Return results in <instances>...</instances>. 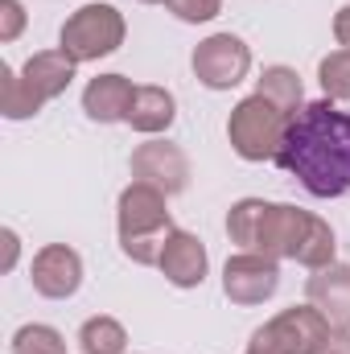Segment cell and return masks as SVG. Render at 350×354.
Wrapping results in <instances>:
<instances>
[{
	"label": "cell",
	"instance_id": "6da1fadb",
	"mask_svg": "<svg viewBox=\"0 0 350 354\" xmlns=\"http://www.w3.org/2000/svg\"><path fill=\"white\" fill-rule=\"evenodd\" d=\"M276 165L297 177L313 198H342L350 194V111L334 99L301 103L288 115Z\"/></svg>",
	"mask_w": 350,
	"mask_h": 354
},
{
	"label": "cell",
	"instance_id": "7a4b0ae2",
	"mask_svg": "<svg viewBox=\"0 0 350 354\" xmlns=\"http://www.w3.org/2000/svg\"><path fill=\"white\" fill-rule=\"evenodd\" d=\"M227 239L239 252L293 260L309 272L334 264L338 256V235L322 214H309L288 202H264V198H239L227 210Z\"/></svg>",
	"mask_w": 350,
	"mask_h": 354
},
{
	"label": "cell",
	"instance_id": "3957f363",
	"mask_svg": "<svg viewBox=\"0 0 350 354\" xmlns=\"http://www.w3.org/2000/svg\"><path fill=\"white\" fill-rule=\"evenodd\" d=\"M174 214H169V194L145 181H128L116 202V235L120 252L140 268H157L165 239L174 235Z\"/></svg>",
	"mask_w": 350,
	"mask_h": 354
},
{
	"label": "cell",
	"instance_id": "277c9868",
	"mask_svg": "<svg viewBox=\"0 0 350 354\" xmlns=\"http://www.w3.org/2000/svg\"><path fill=\"white\" fill-rule=\"evenodd\" d=\"M284 128H288V115L272 103V99H264V95H243L235 107H231V115H227V140H231V149H235V157L239 161H276V153H280V140H284Z\"/></svg>",
	"mask_w": 350,
	"mask_h": 354
},
{
	"label": "cell",
	"instance_id": "5b68a950",
	"mask_svg": "<svg viewBox=\"0 0 350 354\" xmlns=\"http://www.w3.org/2000/svg\"><path fill=\"white\" fill-rule=\"evenodd\" d=\"M128 37V21L116 4L107 0H95V4H83L75 8L62 29H58V46L83 66V62H99V58H111Z\"/></svg>",
	"mask_w": 350,
	"mask_h": 354
},
{
	"label": "cell",
	"instance_id": "8992f818",
	"mask_svg": "<svg viewBox=\"0 0 350 354\" xmlns=\"http://www.w3.org/2000/svg\"><path fill=\"white\" fill-rule=\"evenodd\" d=\"M334 326L313 309V305H293L268 317L260 330H252L248 354H313V346L330 334Z\"/></svg>",
	"mask_w": 350,
	"mask_h": 354
},
{
	"label": "cell",
	"instance_id": "52a82bcc",
	"mask_svg": "<svg viewBox=\"0 0 350 354\" xmlns=\"http://www.w3.org/2000/svg\"><path fill=\"white\" fill-rule=\"evenodd\" d=\"M190 66L206 91H231L252 75V46L239 33H210L194 46Z\"/></svg>",
	"mask_w": 350,
	"mask_h": 354
},
{
	"label": "cell",
	"instance_id": "ba28073f",
	"mask_svg": "<svg viewBox=\"0 0 350 354\" xmlns=\"http://www.w3.org/2000/svg\"><path fill=\"white\" fill-rule=\"evenodd\" d=\"M280 288V260L264 256V252H235L223 264V297L231 305H264L272 301Z\"/></svg>",
	"mask_w": 350,
	"mask_h": 354
},
{
	"label": "cell",
	"instance_id": "9c48e42d",
	"mask_svg": "<svg viewBox=\"0 0 350 354\" xmlns=\"http://www.w3.org/2000/svg\"><path fill=\"white\" fill-rule=\"evenodd\" d=\"M128 169H132V181L157 185V189L169 194V198L190 185V157L181 153V145L161 140V136H149L145 145H136Z\"/></svg>",
	"mask_w": 350,
	"mask_h": 354
},
{
	"label": "cell",
	"instance_id": "30bf717a",
	"mask_svg": "<svg viewBox=\"0 0 350 354\" xmlns=\"http://www.w3.org/2000/svg\"><path fill=\"white\" fill-rule=\"evenodd\" d=\"M33 292L46 301H71L83 288V256L71 243H46L29 264Z\"/></svg>",
	"mask_w": 350,
	"mask_h": 354
},
{
	"label": "cell",
	"instance_id": "8fae6325",
	"mask_svg": "<svg viewBox=\"0 0 350 354\" xmlns=\"http://www.w3.org/2000/svg\"><path fill=\"white\" fill-rule=\"evenodd\" d=\"M161 276L174 284V288H198L202 280H206V272H210V256H206V243L194 235V231H181L177 227L174 235L165 239V248H161Z\"/></svg>",
	"mask_w": 350,
	"mask_h": 354
},
{
	"label": "cell",
	"instance_id": "7c38bea8",
	"mask_svg": "<svg viewBox=\"0 0 350 354\" xmlns=\"http://www.w3.org/2000/svg\"><path fill=\"white\" fill-rule=\"evenodd\" d=\"M305 297L309 305L334 326V330H350V264H326L305 280Z\"/></svg>",
	"mask_w": 350,
	"mask_h": 354
},
{
	"label": "cell",
	"instance_id": "4fadbf2b",
	"mask_svg": "<svg viewBox=\"0 0 350 354\" xmlns=\"http://www.w3.org/2000/svg\"><path fill=\"white\" fill-rule=\"evenodd\" d=\"M75 71H79V62H75L62 46H54V50H37L33 58H25L21 79L37 91L42 103H54V99H62L66 87L75 83Z\"/></svg>",
	"mask_w": 350,
	"mask_h": 354
},
{
	"label": "cell",
	"instance_id": "5bb4252c",
	"mask_svg": "<svg viewBox=\"0 0 350 354\" xmlns=\"http://www.w3.org/2000/svg\"><path fill=\"white\" fill-rule=\"evenodd\" d=\"M132 95H136V83L128 75H95L83 87V111L95 124H124Z\"/></svg>",
	"mask_w": 350,
	"mask_h": 354
},
{
	"label": "cell",
	"instance_id": "9a60e30c",
	"mask_svg": "<svg viewBox=\"0 0 350 354\" xmlns=\"http://www.w3.org/2000/svg\"><path fill=\"white\" fill-rule=\"evenodd\" d=\"M177 120V99L174 91L157 87V83H140L136 95H132V107H128V128L140 132V136H161L169 132Z\"/></svg>",
	"mask_w": 350,
	"mask_h": 354
},
{
	"label": "cell",
	"instance_id": "2e32d148",
	"mask_svg": "<svg viewBox=\"0 0 350 354\" xmlns=\"http://www.w3.org/2000/svg\"><path fill=\"white\" fill-rule=\"evenodd\" d=\"M79 351L83 354H128V330L111 313H95L79 326Z\"/></svg>",
	"mask_w": 350,
	"mask_h": 354
},
{
	"label": "cell",
	"instance_id": "e0dca14e",
	"mask_svg": "<svg viewBox=\"0 0 350 354\" xmlns=\"http://www.w3.org/2000/svg\"><path fill=\"white\" fill-rule=\"evenodd\" d=\"M256 95L264 99H272L284 115H293V111H301V103H305V87H301V75L293 71V66H264V75L256 79Z\"/></svg>",
	"mask_w": 350,
	"mask_h": 354
},
{
	"label": "cell",
	"instance_id": "ac0fdd59",
	"mask_svg": "<svg viewBox=\"0 0 350 354\" xmlns=\"http://www.w3.org/2000/svg\"><path fill=\"white\" fill-rule=\"evenodd\" d=\"M42 107L46 103L37 99V91L21 79V71L0 66V111H4V120H33Z\"/></svg>",
	"mask_w": 350,
	"mask_h": 354
},
{
	"label": "cell",
	"instance_id": "d6986e66",
	"mask_svg": "<svg viewBox=\"0 0 350 354\" xmlns=\"http://www.w3.org/2000/svg\"><path fill=\"white\" fill-rule=\"evenodd\" d=\"M8 354H66V338L46 322H29L12 334Z\"/></svg>",
	"mask_w": 350,
	"mask_h": 354
},
{
	"label": "cell",
	"instance_id": "ffe728a7",
	"mask_svg": "<svg viewBox=\"0 0 350 354\" xmlns=\"http://www.w3.org/2000/svg\"><path fill=\"white\" fill-rule=\"evenodd\" d=\"M317 83L326 91V99L350 103V50H330L317 62Z\"/></svg>",
	"mask_w": 350,
	"mask_h": 354
},
{
	"label": "cell",
	"instance_id": "44dd1931",
	"mask_svg": "<svg viewBox=\"0 0 350 354\" xmlns=\"http://www.w3.org/2000/svg\"><path fill=\"white\" fill-rule=\"evenodd\" d=\"M165 8L185 25H206L223 12V0H165Z\"/></svg>",
	"mask_w": 350,
	"mask_h": 354
},
{
	"label": "cell",
	"instance_id": "7402d4cb",
	"mask_svg": "<svg viewBox=\"0 0 350 354\" xmlns=\"http://www.w3.org/2000/svg\"><path fill=\"white\" fill-rule=\"evenodd\" d=\"M25 33V4L21 0H0V41H17Z\"/></svg>",
	"mask_w": 350,
	"mask_h": 354
},
{
	"label": "cell",
	"instance_id": "603a6c76",
	"mask_svg": "<svg viewBox=\"0 0 350 354\" xmlns=\"http://www.w3.org/2000/svg\"><path fill=\"white\" fill-rule=\"evenodd\" d=\"M313 354H350V330H330V334L313 346Z\"/></svg>",
	"mask_w": 350,
	"mask_h": 354
},
{
	"label": "cell",
	"instance_id": "cb8c5ba5",
	"mask_svg": "<svg viewBox=\"0 0 350 354\" xmlns=\"http://www.w3.org/2000/svg\"><path fill=\"white\" fill-rule=\"evenodd\" d=\"M0 243H4V264H0V272H12L17 260H21V235H17L12 227H4V231H0Z\"/></svg>",
	"mask_w": 350,
	"mask_h": 354
},
{
	"label": "cell",
	"instance_id": "d4e9b609",
	"mask_svg": "<svg viewBox=\"0 0 350 354\" xmlns=\"http://www.w3.org/2000/svg\"><path fill=\"white\" fill-rule=\"evenodd\" d=\"M334 41H338V50H350V4L334 12Z\"/></svg>",
	"mask_w": 350,
	"mask_h": 354
},
{
	"label": "cell",
	"instance_id": "484cf974",
	"mask_svg": "<svg viewBox=\"0 0 350 354\" xmlns=\"http://www.w3.org/2000/svg\"><path fill=\"white\" fill-rule=\"evenodd\" d=\"M136 4H165V0H136Z\"/></svg>",
	"mask_w": 350,
	"mask_h": 354
}]
</instances>
